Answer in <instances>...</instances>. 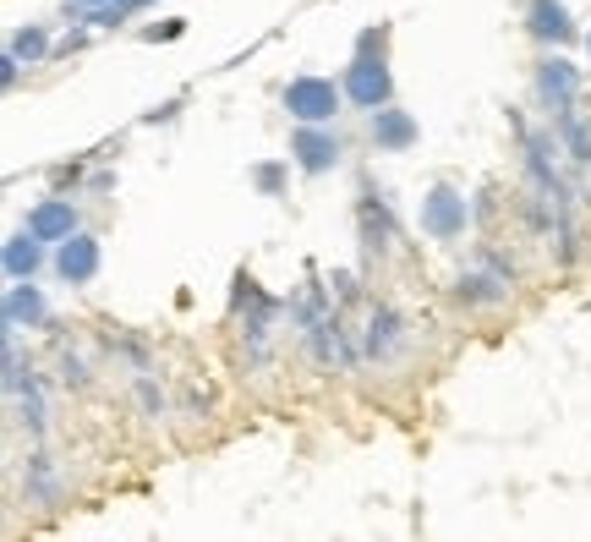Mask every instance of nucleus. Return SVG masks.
<instances>
[{
  "mask_svg": "<svg viewBox=\"0 0 591 542\" xmlns=\"http://www.w3.org/2000/svg\"><path fill=\"white\" fill-rule=\"evenodd\" d=\"M345 105V83L334 77H291L285 83V110L296 126H329Z\"/></svg>",
  "mask_w": 591,
  "mask_h": 542,
  "instance_id": "obj_1",
  "label": "nucleus"
},
{
  "mask_svg": "<svg viewBox=\"0 0 591 542\" xmlns=\"http://www.w3.org/2000/svg\"><path fill=\"white\" fill-rule=\"evenodd\" d=\"M345 99H351L356 110H384L389 99H394V77H389V66H384V55H373V50H356V61L345 66Z\"/></svg>",
  "mask_w": 591,
  "mask_h": 542,
  "instance_id": "obj_2",
  "label": "nucleus"
},
{
  "mask_svg": "<svg viewBox=\"0 0 591 542\" xmlns=\"http://www.w3.org/2000/svg\"><path fill=\"white\" fill-rule=\"evenodd\" d=\"M466 225H471L466 192H455L449 181L427 187V198H422V230H427V236H433V241H460V236H466Z\"/></svg>",
  "mask_w": 591,
  "mask_h": 542,
  "instance_id": "obj_3",
  "label": "nucleus"
},
{
  "mask_svg": "<svg viewBox=\"0 0 591 542\" xmlns=\"http://www.w3.org/2000/svg\"><path fill=\"white\" fill-rule=\"evenodd\" d=\"M340 137L329 132V126H296V137H291V159L307 176H323V170H334L340 165Z\"/></svg>",
  "mask_w": 591,
  "mask_h": 542,
  "instance_id": "obj_4",
  "label": "nucleus"
},
{
  "mask_svg": "<svg viewBox=\"0 0 591 542\" xmlns=\"http://www.w3.org/2000/svg\"><path fill=\"white\" fill-rule=\"evenodd\" d=\"M99 263H104V252H99V241L88 236V230L55 241V274H61L66 285H88L99 274Z\"/></svg>",
  "mask_w": 591,
  "mask_h": 542,
  "instance_id": "obj_5",
  "label": "nucleus"
},
{
  "mask_svg": "<svg viewBox=\"0 0 591 542\" xmlns=\"http://www.w3.org/2000/svg\"><path fill=\"white\" fill-rule=\"evenodd\" d=\"M575 94H581V72H575L564 55H548V61L537 66V99L559 115V110L575 105Z\"/></svg>",
  "mask_w": 591,
  "mask_h": 542,
  "instance_id": "obj_6",
  "label": "nucleus"
},
{
  "mask_svg": "<svg viewBox=\"0 0 591 542\" xmlns=\"http://www.w3.org/2000/svg\"><path fill=\"white\" fill-rule=\"evenodd\" d=\"M526 28H531V39H542V44H570L575 39V22H570V6H564V0H526Z\"/></svg>",
  "mask_w": 591,
  "mask_h": 542,
  "instance_id": "obj_7",
  "label": "nucleus"
},
{
  "mask_svg": "<svg viewBox=\"0 0 591 542\" xmlns=\"http://www.w3.org/2000/svg\"><path fill=\"white\" fill-rule=\"evenodd\" d=\"M28 230L39 241H66V236H77V209H72V198H44V203H33L28 209Z\"/></svg>",
  "mask_w": 591,
  "mask_h": 542,
  "instance_id": "obj_8",
  "label": "nucleus"
},
{
  "mask_svg": "<svg viewBox=\"0 0 591 542\" xmlns=\"http://www.w3.org/2000/svg\"><path fill=\"white\" fill-rule=\"evenodd\" d=\"M416 121H411V110H394V105H384V110H373V143L384 148V154H405V148H416Z\"/></svg>",
  "mask_w": 591,
  "mask_h": 542,
  "instance_id": "obj_9",
  "label": "nucleus"
},
{
  "mask_svg": "<svg viewBox=\"0 0 591 542\" xmlns=\"http://www.w3.org/2000/svg\"><path fill=\"white\" fill-rule=\"evenodd\" d=\"M44 324V296L33 280H11L6 285V329H33Z\"/></svg>",
  "mask_w": 591,
  "mask_h": 542,
  "instance_id": "obj_10",
  "label": "nucleus"
},
{
  "mask_svg": "<svg viewBox=\"0 0 591 542\" xmlns=\"http://www.w3.org/2000/svg\"><path fill=\"white\" fill-rule=\"evenodd\" d=\"M39 269H44V241L33 236V230L11 236L6 241V280H33Z\"/></svg>",
  "mask_w": 591,
  "mask_h": 542,
  "instance_id": "obj_11",
  "label": "nucleus"
},
{
  "mask_svg": "<svg viewBox=\"0 0 591 542\" xmlns=\"http://www.w3.org/2000/svg\"><path fill=\"white\" fill-rule=\"evenodd\" d=\"M504 296H509V274H498V280L466 274V280H460V302H504Z\"/></svg>",
  "mask_w": 591,
  "mask_h": 542,
  "instance_id": "obj_12",
  "label": "nucleus"
},
{
  "mask_svg": "<svg viewBox=\"0 0 591 542\" xmlns=\"http://www.w3.org/2000/svg\"><path fill=\"white\" fill-rule=\"evenodd\" d=\"M367 351H373V356H394V351H400V318L378 313L373 318V334H367Z\"/></svg>",
  "mask_w": 591,
  "mask_h": 542,
  "instance_id": "obj_13",
  "label": "nucleus"
},
{
  "mask_svg": "<svg viewBox=\"0 0 591 542\" xmlns=\"http://www.w3.org/2000/svg\"><path fill=\"white\" fill-rule=\"evenodd\" d=\"M44 50H50V33H44V28H22V33H11V55H17V61L39 66V61H44Z\"/></svg>",
  "mask_w": 591,
  "mask_h": 542,
  "instance_id": "obj_14",
  "label": "nucleus"
},
{
  "mask_svg": "<svg viewBox=\"0 0 591 542\" xmlns=\"http://www.w3.org/2000/svg\"><path fill=\"white\" fill-rule=\"evenodd\" d=\"M559 132H564V143H570L575 159H591V132H586L581 121H575L570 110H559Z\"/></svg>",
  "mask_w": 591,
  "mask_h": 542,
  "instance_id": "obj_15",
  "label": "nucleus"
},
{
  "mask_svg": "<svg viewBox=\"0 0 591 542\" xmlns=\"http://www.w3.org/2000/svg\"><path fill=\"white\" fill-rule=\"evenodd\" d=\"M258 187H263V192H280V170H274V165H258Z\"/></svg>",
  "mask_w": 591,
  "mask_h": 542,
  "instance_id": "obj_16",
  "label": "nucleus"
},
{
  "mask_svg": "<svg viewBox=\"0 0 591 542\" xmlns=\"http://www.w3.org/2000/svg\"><path fill=\"white\" fill-rule=\"evenodd\" d=\"M143 406H148V411H165V395H159L154 384H143Z\"/></svg>",
  "mask_w": 591,
  "mask_h": 542,
  "instance_id": "obj_17",
  "label": "nucleus"
},
{
  "mask_svg": "<svg viewBox=\"0 0 591 542\" xmlns=\"http://www.w3.org/2000/svg\"><path fill=\"white\" fill-rule=\"evenodd\" d=\"M77 6H83V11H99V6H110V0H77Z\"/></svg>",
  "mask_w": 591,
  "mask_h": 542,
  "instance_id": "obj_18",
  "label": "nucleus"
},
{
  "mask_svg": "<svg viewBox=\"0 0 591 542\" xmlns=\"http://www.w3.org/2000/svg\"><path fill=\"white\" fill-rule=\"evenodd\" d=\"M586 55H591V33H586Z\"/></svg>",
  "mask_w": 591,
  "mask_h": 542,
  "instance_id": "obj_19",
  "label": "nucleus"
}]
</instances>
